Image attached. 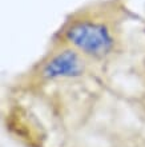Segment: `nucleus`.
I'll return each instance as SVG.
<instances>
[{
  "mask_svg": "<svg viewBox=\"0 0 145 147\" xmlns=\"http://www.w3.org/2000/svg\"><path fill=\"white\" fill-rule=\"evenodd\" d=\"M83 71L80 58L73 51H64L51 59L44 67L47 78H71L76 76Z\"/></svg>",
  "mask_w": 145,
  "mask_h": 147,
  "instance_id": "obj_2",
  "label": "nucleus"
},
{
  "mask_svg": "<svg viewBox=\"0 0 145 147\" xmlns=\"http://www.w3.org/2000/svg\"><path fill=\"white\" fill-rule=\"evenodd\" d=\"M67 39L79 50L92 56H103L109 52L112 38L108 30L101 24L83 22L67 31Z\"/></svg>",
  "mask_w": 145,
  "mask_h": 147,
  "instance_id": "obj_1",
  "label": "nucleus"
}]
</instances>
